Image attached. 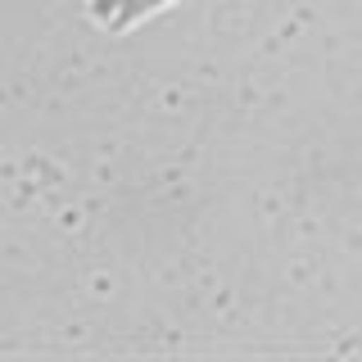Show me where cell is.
Returning <instances> with one entry per match:
<instances>
[{
	"instance_id": "obj_1",
	"label": "cell",
	"mask_w": 362,
	"mask_h": 362,
	"mask_svg": "<svg viewBox=\"0 0 362 362\" xmlns=\"http://www.w3.org/2000/svg\"><path fill=\"white\" fill-rule=\"evenodd\" d=\"M158 5H168V0H122V9H118V18H113V28H132V23H141L150 9Z\"/></svg>"
},
{
	"instance_id": "obj_2",
	"label": "cell",
	"mask_w": 362,
	"mask_h": 362,
	"mask_svg": "<svg viewBox=\"0 0 362 362\" xmlns=\"http://www.w3.org/2000/svg\"><path fill=\"white\" fill-rule=\"evenodd\" d=\"M90 18L95 23H105V28H113V18H118V9H122V0H90Z\"/></svg>"
}]
</instances>
